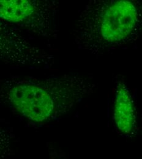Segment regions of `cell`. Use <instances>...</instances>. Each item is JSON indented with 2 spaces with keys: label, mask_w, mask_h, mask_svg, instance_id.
I'll return each instance as SVG.
<instances>
[{
  "label": "cell",
  "mask_w": 142,
  "mask_h": 159,
  "mask_svg": "<svg viewBox=\"0 0 142 159\" xmlns=\"http://www.w3.org/2000/svg\"><path fill=\"white\" fill-rule=\"evenodd\" d=\"M50 159H66V157H63V156L61 155V152H58L55 151L53 149L50 151Z\"/></svg>",
  "instance_id": "52a82bcc"
},
{
  "label": "cell",
  "mask_w": 142,
  "mask_h": 159,
  "mask_svg": "<svg viewBox=\"0 0 142 159\" xmlns=\"http://www.w3.org/2000/svg\"><path fill=\"white\" fill-rule=\"evenodd\" d=\"M15 135L0 121V159H7L12 154Z\"/></svg>",
  "instance_id": "8992f818"
},
{
  "label": "cell",
  "mask_w": 142,
  "mask_h": 159,
  "mask_svg": "<svg viewBox=\"0 0 142 159\" xmlns=\"http://www.w3.org/2000/svg\"><path fill=\"white\" fill-rule=\"evenodd\" d=\"M135 96L125 77L115 76L112 88V121L116 132L122 137L132 139L139 130Z\"/></svg>",
  "instance_id": "5b68a950"
},
{
  "label": "cell",
  "mask_w": 142,
  "mask_h": 159,
  "mask_svg": "<svg viewBox=\"0 0 142 159\" xmlns=\"http://www.w3.org/2000/svg\"><path fill=\"white\" fill-rule=\"evenodd\" d=\"M139 0H90L79 12L72 30L81 51L103 56L135 44L142 33Z\"/></svg>",
  "instance_id": "7a4b0ae2"
},
{
  "label": "cell",
  "mask_w": 142,
  "mask_h": 159,
  "mask_svg": "<svg viewBox=\"0 0 142 159\" xmlns=\"http://www.w3.org/2000/svg\"><path fill=\"white\" fill-rule=\"evenodd\" d=\"M59 4L55 0H0V19L52 42L58 38Z\"/></svg>",
  "instance_id": "3957f363"
},
{
  "label": "cell",
  "mask_w": 142,
  "mask_h": 159,
  "mask_svg": "<svg viewBox=\"0 0 142 159\" xmlns=\"http://www.w3.org/2000/svg\"><path fill=\"white\" fill-rule=\"evenodd\" d=\"M98 88L93 77L79 74L12 76L0 80V103L23 119L42 125L61 119Z\"/></svg>",
  "instance_id": "6da1fadb"
},
{
  "label": "cell",
  "mask_w": 142,
  "mask_h": 159,
  "mask_svg": "<svg viewBox=\"0 0 142 159\" xmlns=\"http://www.w3.org/2000/svg\"><path fill=\"white\" fill-rule=\"evenodd\" d=\"M0 63L50 69L55 65V57L32 42L21 30L0 19Z\"/></svg>",
  "instance_id": "277c9868"
}]
</instances>
